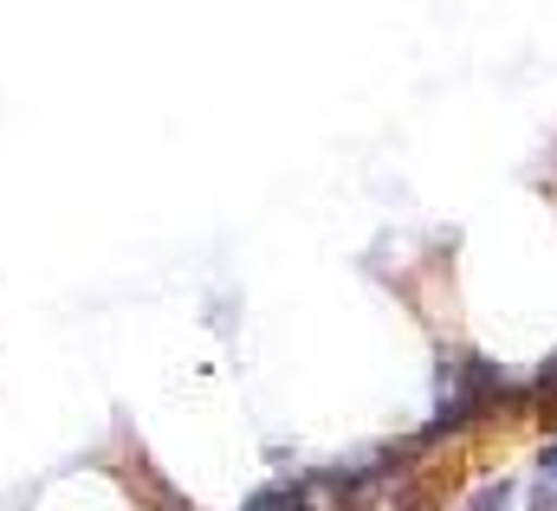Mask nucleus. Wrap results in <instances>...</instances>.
Masks as SVG:
<instances>
[{
	"instance_id": "2",
	"label": "nucleus",
	"mask_w": 557,
	"mask_h": 511,
	"mask_svg": "<svg viewBox=\"0 0 557 511\" xmlns=\"http://www.w3.org/2000/svg\"><path fill=\"white\" fill-rule=\"evenodd\" d=\"M506 499H512V479H499V486H486V493H480V499H473L467 511H506Z\"/></svg>"
},
{
	"instance_id": "1",
	"label": "nucleus",
	"mask_w": 557,
	"mask_h": 511,
	"mask_svg": "<svg viewBox=\"0 0 557 511\" xmlns=\"http://www.w3.org/2000/svg\"><path fill=\"white\" fill-rule=\"evenodd\" d=\"M240 511H305V486H267V493H253Z\"/></svg>"
}]
</instances>
